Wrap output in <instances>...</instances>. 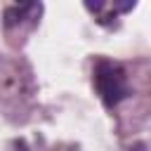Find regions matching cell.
<instances>
[{
	"instance_id": "6da1fadb",
	"label": "cell",
	"mask_w": 151,
	"mask_h": 151,
	"mask_svg": "<svg viewBox=\"0 0 151 151\" xmlns=\"http://www.w3.org/2000/svg\"><path fill=\"white\" fill-rule=\"evenodd\" d=\"M92 80H94V87H97L104 106H109V109L118 106L130 94L127 76H125V68L120 64H113V61L101 59L94 66V78Z\"/></svg>"
},
{
	"instance_id": "3957f363",
	"label": "cell",
	"mask_w": 151,
	"mask_h": 151,
	"mask_svg": "<svg viewBox=\"0 0 151 151\" xmlns=\"http://www.w3.org/2000/svg\"><path fill=\"white\" fill-rule=\"evenodd\" d=\"M130 151H146V146L139 142V144H134V146H130Z\"/></svg>"
},
{
	"instance_id": "7a4b0ae2",
	"label": "cell",
	"mask_w": 151,
	"mask_h": 151,
	"mask_svg": "<svg viewBox=\"0 0 151 151\" xmlns=\"http://www.w3.org/2000/svg\"><path fill=\"white\" fill-rule=\"evenodd\" d=\"M42 12V5L40 2H17V5H9L5 7V14H2V24L5 28H12V26H19L24 19H38Z\"/></svg>"
}]
</instances>
